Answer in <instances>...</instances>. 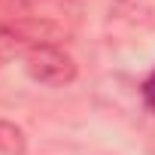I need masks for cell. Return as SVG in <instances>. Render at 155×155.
<instances>
[{"mask_svg": "<svg viewBox=\"0 0 155 155\" xmlns=\"http://www.w3.org/2000/svg\"><path fill=\"white\" fill-rule=\"evenodd\" d=\"M25 152H28L25 131L12 122H0V155H25Z\"/></svg>", "mask_w": 155, "mask_h": 155, "instance_id": "2", "label": "cell"}, {"mask_svg": "<svg viewBox=\"0 0 155 155\" xmlns=\"http://www.w3.org/2000/svg\"><path fill=\"white\" fill-rule=\"evenodd\" d=\"M140 91H143V104L155 113V70L143 79V85H140Z\"/></svg>", "mask_w": 155, "mask_h": 155, "instance_id": "4", "label": "cell"}, {"mask_svg": "<svg viewBox=\"0 0 155 155\" xmlns=\"http://www.w3.org/2000/svg\"><path fill=\"white\" fill-rule=\"evenodd\" d=\"M21 52V40L15 31H6V28H0V67H3L6 61H12L15 55Z\"/></svg>", "mask_w": 155, "mask_h": 155, "instance_id": "3", "label": "cell"}, {"mask_svg": "<svg viewBox=\"0 0 155 155\" xmlns=\"http://www.w3.org/2000/svg\"><path fill=\"white\" fill-rule=\"evenodd\" d=\"M25 70L34 82L61 88L76 79V58L55 43H34L25 49Z\"/></svg>", "mask_w": 155, "mask_h": 155, "instance_id": "1", "label": "cell"}]
</instances>
